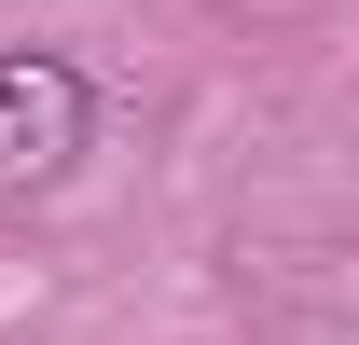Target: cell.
I'll return each mask as SVG.
<instances>
[{
	"mask_svg": "<svg viewBox=\"0 0 359 345\" xmlns=\"http://www.w3.org/2000/svg\"><path fill=\"white\" fill-rule=\"evenodd\" d=\"M83 125H97V97L69 55H0V208H28L83 166Z\"/></svg>",
	"mask_w": 359,
	"mask_h": 345,
	"instance_id": "obj_1",
	"label": "cell"
}]
</instances>
